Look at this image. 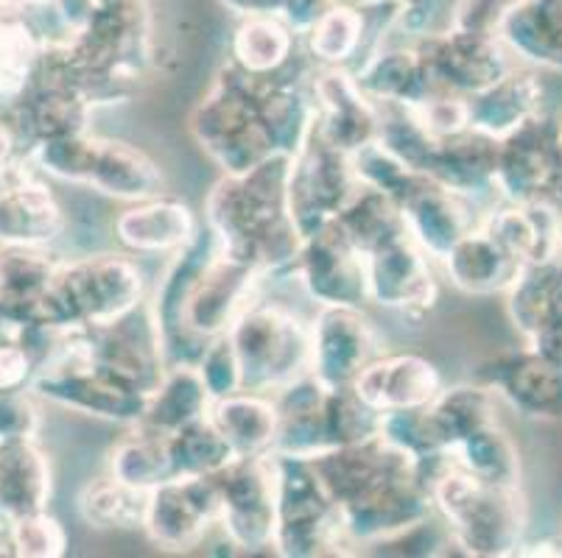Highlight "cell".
I'll list each match as a JSON object with an SVG mask.
<instances>
[{
  "label": "cell",
  "instance_id": "obj_1",
  "mask_svg": "<svg viewBox=\"0 0 562 558\" xmlns=\"http://www.w3.org/2000/svg\"><path fill=\"white\" fill-rule=\"evenodd\" d=\"M289 153H272L244 173H222L204 202V224L227 258L258 269L269 280L289 274L300 254L289 213Z\"/></svg>",
  "mask_w": 562,
  "mask_h": 558
},
{
  "label": "cell",
  "instance_id": "obj_2",
  "mask_svg": "<svg viewBox=\"0 0 562 558\" xmlns=\"http://www.w3.org/2000/svg\"><path fill=\"white\" fill-rule=\"evenodd\" d=\"M146 301V274L124 254H93L56 269L34 305V327L54 332L110 324Z\"/></svg>",
  "mask_w": 562,
  "mask_h": 558
},
{
  "label": "cell",
  "instance_id": "obj_3",
  "mask_svg": "<svg viewBox=\"0 0 562 558\" xmlns=\"http://www.w3.org/2000/svg\"><path fill=\"white\" fill-rule=\"evenodd\" d=\"M263 84L266 76L229 61L188 117L193 140L222 173H244L278 153L263 115Z\"/></svg>",
  "mask_w": 562,
  "mask_h": 558
},
{
  "label": "cell",
  "instance_id": "obj_4",
  "mask_svg": "<svg viewBox=\"0 0 562 558\" xmlns=\"http://www.w3.org/2000/svg\"><path fill=\"white\" fill-rule=\"evenodd\" d=\"M437 516H442L462 556L507 558L526 534V500L520 486H495L448 464L431 480Z\"/></svg>",
  "mask_w": 562,
  "mask_h": 558
},
{
  "label": "cell",
  "instance_id": "obj_5",
  "mask_svg": "<svg viewBox=\"0 0 562 558\" xmlns=\"http://www.w3.org/2000/svg\"><path fill=\"white\" fill-rule=\"evenodd\" d=\"M32 160L50 176L93 187L117 202L155 198L166 187L162 168L140 146L87 132L40 143L32 148Z\"/></svg>",
  "mask_w": 562,
  "mask_h": 558
},
{
  "label": "cell",
  "instance_id": "obj_6",
  "mask_svg": "<svg viewBox=\"0 0 562 558\" xmlns=\"http://www.w3.org/2000/svg\"><path fill=\"white\" fill-rule=\"evenodd\" d=\"M274 460V553L283 558L339 556L350 547L339 505L316 475L314 460L272 453Z\"/></svg>",
  "mask_w": 562,
  "mask_h": 558
},
{
  "label": "cell",
  "instance_id": "obj_7",
  "mask_svg": "<svg viewBox=\"0 0 562 558\" xmlns=\"http://www.w3.org/2000/svg\"><path fill=\"white\" fill-rule=\"evenodd\" d=\"M244 391L278 394L311 372V324L280 305L252 301L227 330Z\"/></svg>",
  "mask_w": 562,
  "mask_h": 558
},
{
  "label": "cell",
  "instance_id": "obj_8",
  "mask_svg": "<svg viewBox=\"0 0 562 558\" xmlns=\"http://www.w3.org/2000/svg\"><path fill=\"white\" fill-rule=\"evenodd\" d=\"M32 388L54 406L104 419V422L130 424V428L140 422L146 413V399H149L95 368L81 355L70 330L56 335L54 350L48 352L40 372H34Z\"/></svg>",
  "mask_w": 562,
  "mask_h": 558
},
{
  "label": "cell",
  "instance_id": "obj_9",
  "mask_svg": "<svg viewBox=\"0 0 562 558\" xmlns=\"http://www.w3.org/2000/svg\"><path fill=\"white\" fill-rule=\"evenodd\" d=\"M495 187L501 202H543L562 213L560 115L543 110L501 137Z\"/></svg>",
  "mask_w": 562,
  "mask_h": 558
},
{
  "label": "cell",
  "instance_id": "obj_10",
  "mask_svg": "<svg viewBox=\"0 0 562 558\" xmlns=\"http://www.w3.org/2000/svg\"><path fill=\"white\" fill-rule=\"evenodd\" d=\"M359 184L350 153L330 146L314 121L289 171V213L300 238H311L336 221Z\"/></svg>",
  "mask_w": 562,
  "mask_h": 558
},
{
  "label": "cell",
  "instance_id": "obj_11",
  "mask_svg": "<svg viewBox=\"0 0 562 558\" xmlns=\"http://www.w3.org/2000/svg\"><path fill=\"white\" fill-rule=\"evenodd\" d=\"M81 355L95 368L115 377L121 386L149 397L166 375L160 335L149 301H143L132 314L110 321V324L70 330Z\"/></svg>",
  "mask_w": 562,
  "mask_h": 558
},
{
  "label": "cell",
  "instance_id": "obj_12",
  "mask_svg": "<svg viewBox=\"0 0 562 558\" xmlns=\"http://www.w3.org/2000/svg\"><path fill=\"white\" fill-rule=\"evenodd\" d=\"M218 249L222 246H218L216 232L207 224H202L196 238L188 246H182L180 252H173L168 265L162 269L160 283H157L155 294H151L149 307L151 316H155L166 366H199L204 350L211 344V341L196 338L188 330L186 314L193 288L202 280L204 269L213 263Z\"/></svg>",
  "mask_w": 562,
  "mask_h": 558
},
{
  "label": "cell",
  "instance_id": "obj_13",
  "mask_svg": "<svg viewBox=\"0 0 562 558\" xmlns=\"http://www.w3.org/2000/svg\"><path fill=\"white\" fill-rule=\"evenodd\" d=\"M414 48L423 56L434 90L464 99L487 90L518 65L495 31L451 25L439 34H423Z\"/></svg>",
  "mask_w": 562,
  "mask_h": 558
},
{
  "label": "cell",
  "instance_id": "obj_14",
  "mask_svg": "<svg viewBox=\"0 0 562 558\" xmlns=\"http://www.w3.org/2000/svg\"><path fill=\"white\" fill-rule=\"evenodd\" d=\"M222 491V531L227 542L244 553H274V460L272 453L258 458H235L229 467L216 472Z\"/></svg>",
  "mask_w": 562,
  "mask_h": 558
},
{
  "label": "cell",
  "instance_id": "obj_15",
  "mask_svg": "<svg viewBox=\"0 0 562 558\" xmlns=\"http://www.w3.org/2000/svg\"><path fill=\"white\" fill-rule=\"evenodd\" d=\"M291 276H297L319 307H364L370 301L367 258L336 221L303 240Z\"/></svg>",
  "mask_w": 562,
  "mask_h": 558
},
{
  "label": "cell",
  "instance_id": "obj_16",
  "mask_svg": "<svg viewBox=\"0 0 562 558\" xmlns=\"http://www.w3.org/2000/svg\"><path fill=\"white\" fill-rule=\"evenodd\" d=\"M222 520L216 475L173 478L149 491L143 531L166 550H191Z\"/></svg>",
  "mask_w": 562,
  "mask_h": 558
},
{
  "label": "cell",
  "instance_id": "obj_17",
  "mask_svg": "<svg viewBox=\"0 0 562 558\" xmlns=\"http://www.w3.org/2000/svg\"><path fill=\"white\" fill-rule=\"evenodd\" d=\"M378 357V332L361 307H319L311 321V375L350 388Z\"/></svg>",
  "mask_w": 562,
  "mask_h": 558
},
{
  "label": "cell",
  "instance_id": "obj_18",
  "mask_svg": "<svg viewBox=\"0 0 562 558\" xmlns=\"http://www.w3.org/2000/svg\"><path fill=\"white\" fill-rule=\"evenodd\" d=\"M473 380L487 386L520 417L538 422L562 419V368L538 355L529 344L484 361Z\"/></svg>",
  "mask_w": 562,
  "mask_h": 558
},
{
  "label": "cell",
  "instance_id": "obj_19",
  "mask_svg": "<svg viewBox=\"0 0 562 558\" xmlns=\"http://www.w3.org/2000/svg\"><path fill=\"white\" fill-rule=\"evenodd\" d=\"M316 104V126L322 137L345 153H359L381 135L383 106L361 90L347 68H322L311 81Z\"/></svg>",
  "mask_w": 562,
  "mask_h": 558
},
{
  "label": "cell",
  "instance_id": "obj_20",
  "mask_svg": "<svg viewBox=\"0 0 562 558\" xmlns=\"http://www.w3.org/2000/svg\"><path fill=\"white\" fill-rule=\"evenodd\" d=\"M367 283L370 301L406 316H426L439 299L431 258L412 238L367 254Z\"/></svg>",
  "mask_w": 562,
  "mask_h": 558
},
{
  "label": "cell",
  "instance_id": "obj_21",
  "mask_svg": "<svg viewBox=\"0 0 562 558\" xmlns=\"http://www.w3.org/2000/svg\"><path fill=\"white\" fill-rule=\"evenodd\" d=\"M397 204L403 209L412 240L431 260H446L453 246L482 224V218L473 213L476 202L448 191L446 184L434 182L426 173L414 179Z\"/></svg>",
  "mask_w": 562,
  "mask_h": 558
},
{
  "label": "cell",
  "instance_id": "obj_22",
  "mask_svg": "<svg viewBox=\"0 0 562 558\" xmlns=\"http://www.w3.org/2000/svg\"><path fill=\"white\" fill-rule=\"evenodd\" d=\"M263 280L266 276L258 269L238 263L218 249L188 299V330L204 341L224 335L235 324V319L252 305L255 291Z\"/></svg>",
  "mask_w": 562,
  "mask_h": 558
},
{
  "label": "cell",
  "instance_id": "obj_23",
  "mask_svg": "<svg viewBox=\"0 0 562 558\" xmlns=\"http://www.w3.org/2000/svg\"><path fill=\"white\" fill-rule=\"evenodd\" d=\"M442 375L428 357L401 352V355H378L352 383L367 406L378 413L414 411L426 408L442 391Z\"/></svg>",
  "mask_w": 562,
  "mask_h": 558
},
{
  "label": "cell",
  "instance_id": "obj_24",
  "mask_svg": "<svg viewBox=\"0 0 562 558\" xmlns=\"http://www.w3.org/2000/svg\"><path fill=\"white\" fill-rule=\"evenodd\" d=\"M495 168H498V140L479 129H468L453 137H437L428 153L423 173L434 182L446 184L448 191L482 202L498 196L495 187Z\"/></svg>",
  "mask_w": 562,
  "mask_h": 558
},
{
  "label": "cell",
  "instance_id": "obj_25",
  "mask_svg": "<svg viewBox=\"0 0 562 558\" xmlns=\"http://www.w3.org/2000/svg\"><path fill=\"white\" fill-rule=\"evenodd\" d=\"M482 227L504 252L518 263L531 265L562 254V213L551 204L501 202L482 218Z\"/></svg>",
  "mask_w": 562,
  "mask_h": 558
},
{
  "label": "cell",
  "instance_id": "obj_26",
  "mask_svg": "<svg viewBox=\"0 0 562 558\" xmlns=\"http://www.w3.org/2000/svg\"><path fill=\"white\" fill-rule=\"evenodd\" d=\"M193 209L180 198L155 196L130 204L115 218L117 240L135 254H173L196 238Z\"/></svg>",
  "mask_w": 562,
  "mask_h": 558
},
{
  "label": "cell",
  "instance_id": "obj_27",
  "mask_svg": "<svg viewBox=\"0 0 562 558\" xmlns=\"http://www.w3.org/2000/svg\"><path fill=\"white\" fill-rule=\"evenodd\" d=\"M442 263L453 288L468 296H507L524 271V263L504 252L482 224L470 229Z\"/></svg>",
  "mask_w": 562,
  "mask_h": 558
},
{
  "label": "cell",
  "instance_id": "obj_28",
  "mask_svg": "<svg viewBox=\"0 0 562 558\" xmlns=\"http://www.w3.org/2000/svg\"><path fill=\"white\" fill-rule=\"evenodd\" d=\"M546 87L535 70H526L515 65L507 76H501L487 90L470 95V126L484 135L507 137L518 126H524L529 117L543 112Z\"/></svg>",
  "mask_w": 562,
  "mask_h": 558
},
{
  "label": "cell",
  "instance_id": "obj_29",
  "mask_svg": "<svg viewBox=\"0 0 562 558\" xmlns=\"http://www.w3.org/2000/svg\"><path fill=\"white\" fill-rule=\"evenodd\" d=\"M495 34L515 59L562 73V0H518Z\"/></svg>",
  "mask_w": 562,
  "mask_h": 558
},
{
  "label": "cell",
  "instance_id": "obj_30",
  "mask_svg": "<svg viewBox=\"0 0 562 558\" xmlns=\"http://www.w3.org/2000/svg\"><path fill=\"white\" fill-rule=\"evenodd\" d=\"M361 90L375 101L378 106H401V110H417L434 95L442 92L434 90L428 70L423 65V56L417 48H392L378 50L361 68L352 70Z\"/></svg>",
  "mask_w": 562,
  "mask_h": 558
},
{
  "label": "cell",
  "instance_id": "obj_31",
  "mask_svg": "<svg viewBox=\"0 0 562 558\" xmlns=\"http://www.w3.org/2000/svg\"><path fill=\"white\" fill-rule=\"evenodd\" d=\"M65 229V213L54 193L34 179H18L0 191V243L48 246Z\"/></svg>",
  "mask_w": 562,
  "mask_h": 558
},
{
  "label": "cell",
  "instance_id": "obj_32",
  "mask_svg": "<svg viewBox=\"0 0 562 558\" xmlns=\"http://www.w3.org/2000/svg\"><path fill=\"white\" fill-rule=\"evenodd\" d=\"M211 422L216 424L235 458H258L274 449L280 413L274 397L255 391H235L229 397L213 399Z\"/></svg>",
  "mask_w": 562,
  "mask_h": 558
},
{
  "label": "cell",
  "instance_id": "obj_33",
  "mask_svg": "<svg viewBox=\"0 0 562 558\" xmlns=\"http://www.w3.org/2000/svg\"><path fill=\"white\" fill-rule=\"evenodd\" d=\"M423 413L437 447L448 455L476 430L498 422L495 394L476 380L442 386V391L423 408Z\"/></svg>",
  "mask_w": 562,
  "mask_h": 558
},
{
  "label": "cell",
  "instance_id": "obj_34",
  "mask_svg": "<svg viewBox=\"0 0 562 558\" xmlns=\"http://www.w3.org/2000/svg\"><path fill=\"white\" fill-rule=\"evenodd\" d=\"M50 500V464L32 439L0 442V514L9 522L45 511Z\"/></svg>",
  "mask_w": 562,
  "mask_h": 558
},
{
  "label": "cell",
  "instance_id": "obj_35",
  "mask_svg": "<svg viewBox=\"0 0 562 558\" xmlns=\"http://www.w3.org/2000/svg\"><path fill=\"white\" fill-rule=\"evenodd\" d=\"M507 314L524 341L562 324V254L524 265L515 285L507 291Z\"/></svg>",
  "mask_w": 562,
  "mask_h": 558
},
{
  "label": "cell",
  "instance_id": "obj_36",
  "mask_svg": "<svg viewBox=\"0 0 562 558\" xmlns=\"http://www.w3.org/2000/svg\"><path fill=\"white\" fill-rule=\"evenodd\" d=\"M213 397L202 380L199 366H168L160 386L146 399V413L135 428L171 436L186 424L199 422L211 413Z\"/></svg>",
  "mask_w": 562,
  "mask_h": 558
},
{
  "label": "cell",
  "instance_id": "obj_37",
  "mask_svg": "<svg viewBox=\"0 0 562 558\" xmlns=\"http://www.w3.org/2000/svg\"><path fill=\"white\" fill-rule=\"evenodd\" d=\"M336 224H339V229L347 235V240H350L364 258L378 252V249H383V246L397 243V240L403 238H412L406 227V218H403L401 204L364 182L356 187L350 202H347L345 207H341V213L336 215Z\"/></svg>",
  "mask_w": 562,
  "mask_h": 558
},
{
  "label": "cell",
  "instance_id": "obj_38",
  "mask_svg": "<svg viewBox=\"0 0 562 558\" xmlns=\"http://www.w3.org/2000/svg\"><path fill=\"white\" fill-rule=\"evenodd\" d=\"M311 59L322 68L356 70L367 59V12L361 3L339 0L305 34Z\"/></svg>",
  "mask_w": 562,
  "mask_h": 558
},
{
  "label": "cell",
  "instance_id": "obj_39",
  "mask_svg": "<svg viewBox=\"0 0 562 558\" xmlns=\"http://www.w3.org/2000/svg\"><path fill=\"white\" fill-rule=\"evenodd\" d=\"M297 34L280 18H244L233 34V61L252 76H278L294 59Z\"/></svg>",
  "mask_w": 562,
  "mask_h": 558
},
{
  "label": "cell",
  "instance_id": "obj_40",
  "mask_svg": "<svg viewBox=\"0 0 562 558\" xmlns=\"http://www.w3.org/2000/svg\"><path fill=\"white\" fill-rule=\"evenodd\" d=\"M110 475L132 489L151 491L157 486L173 480L171 449H168V436L151 433L146 428H135V433L112 447L110 453Z\"/></svg>",
  "mask_w": 562,
  "mask_h": 558
},
{
  "label": "cell",
  "instance_id": "obj_41",
  "mask_svg": "<svg viewBox=\"0 0 562 558\" xmlns=\"http://www.w3.org/2000/svg\"><path fill=\"white\" fill-rule=\"evenodd\" d=\"M451 460L473 478L495 486H520L518 444L501 428V422L476 430L473 436L451 449Z\"/></svg>",
  "mask_w": 562,
  "mask_h": 558
},
{
  "label": "cell",
  "instance_id": "obj_42",
  "mask_svg": "<svg viewBox=\"0 0 562 558\" xmlns=\"http://www.w3.org/2000/svg\"><path fill=\"white\" fill-rule=\"evenodd\" d=\"M149 491L132 489L117 478H95L81 489L79 514L90 528L99 531H143Z\"/></svg>",
  "mask_w": 562,
  "mask_h": 558
},
{
  "label": "cell",
  "instance_id": "obj_43",
  "mask_svg": "<svg viewBox=\"0 0 562 558\" xmlns=\"http://www.w3.org/2000/svg\"><path fill=\"white\" fill-rule=\"evenodd\" d=\"M63 260L48 246H3L0 249V299L25 307L34 319V305L54 280Z\"/></svg>",
  "mask_w": 562,
  "mask_h": 558
},
{
  "label": "cell",
  "instance_id": "obj_44",
  "mask_svg": "<svg viewBox=\"0 0 562 558\" xmlns=\"http://www.w3.org/2000/svg\"><path fill=\"white\" fill-rule=\"evenodd\" d=\"M383 413L370 408L356 388H328L319 408L322 453L381 436ZM319 453V455H322Z\"/></svg>",
  "mask_w": 562,
  "mask_h": 558
},
{
  "label": "cell",
  "instance_id": "obj_45",
  "mask_svg": "<svg viewBox=\"0 0 562 558\" xmlns=\"http://www.w3.org/2000/svg\"><path fill=\"white\" fill-rule=\"evenodd\" d=\"M171 464L177 478H196V475H216L235 460V453L218 433L211 417L186 424L168 436Z\"/></svg>",
  "mask_w": 562,
  "mask_h": 558
},
{
  "label": "cell",
  "instance_id": "obj_46",
  "mask_svg": "<svg viewBox=\"0 0 562 558\" xmlns=\"http://www.w3.org/2000/svg\"><path fill=\"white\" fill-rule=\"evenodd\" d=\"M9 542L14 556L25 558H59L68 553V534L63 522L45 511H34L9 522Z\"/></svg>",
  "mask_w": 562,
  "mask_h": 558
},
{
  "label": "cell",
  "instance_id": "obj_47",
  "mask_svg": "<svg viewBox=\"0 0 562 558\" xmlns=\"http://www.w3.org/2000/svg\"><path fill=\"white\" fill-rule=\"evenodd\" d=\"M199 372H202V380L213 399L244 391L241 363H238V355H235V346L227 332L211 338V344H207L202 361H199Z\"/></svg>",
  "mask_w": 562,
  "mask_h": 558
},
{
  "label": "cell",
  "instance_id": "obj_48",
  "mask_svg": "<svg viewBox=\"0 0 562 558\" xmlns=\"http://www.w3.org/2000/svg\"><path fill=\"white\" fill-rule=\"evenodd\" d=\"M408 112H412V115L420 121L423 129L434 137H453L473 129V126H470V104L464 95L442 92V95H434L431 101H426L423 106Z\"/></svg>",
  "mask_w": 562,
  "mask_h": 558
},
{
  "label": "cell",
  "instance_id": "obj_49",
  "mask_svg": "<svg viewBox=\"0 0 562 558\" xmlns=\"http://www.w3.org/2000/svg\"><path fill=\"white\" fill-rule=\"evenodd\" d=\"M40 430V411L23 388L0 394V442L34 439Z\"/></svg>",
  "mask_w": 562,
  "mask_h": 558
},
{
  "label": "cell",
  "instance_id": "obj_50",
  "mask_svg": "<svg viewBox=\"0 0 562 558\" xmlns=\"http://www.w3.org/2000/svg\"><path fill=\"white\" fill-rule=\"evenodd\" d=\"M34 368H37V363H34L32 352L25 350L20 341L0 338V394L23 388L34 377Z\"/></svg>",
  "mask_w": 562,
  "mask_h": 558
},
{
  "label": "cell",
  "instance_id": "obj_51",
  "mask_svg": "<svg viewBox=\"0 0 562 558\" xmlns=\"http://www.w3.org/2000/svg\"><path fill=\"white\" fill-rule=\"evenodd\" d=\"M222 7H227L229 12L241 14V18H260V14H269V18L283 20L285 0H218Z\"/></svg>",
  "mask_w": 562,
  "mask_h": 558
},
{
  "label": "cell",
  "instance_id": "obj_52",
  "mask_svg": "<svg viewBox=\"0 0 562 558\" xmlns=\"http://www.w3.org/2000/svg\"><path fill=\"white\" fill-rule=\"evenodd\" d=\"M14 146H18V137H14V129H12V126H9V123L0 121V168L7 166L9 160H12Z\"/></svg>",
  "mask_w": 562,
  "mask_h": 558
},
{
  "label": "cell",
  "instance_id": "obj_53",
  "mask_svg": "<svg viewBox=\"0 0 562 558\" xmlns=\"http://www.w3.org/2000/svg\"><path fill=\"white\" fill-rule=\"evenodd\" d=\"M560 148H562V115H560Z\"/></svg>",
  "mask_w": 562,
  "mask_h": 558
}]
</instances>
